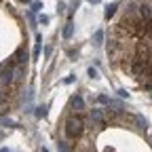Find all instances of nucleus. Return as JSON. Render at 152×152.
Instances as JSON below:
<instances>
[{"instance_id": "17", "label": "nucleus", "mask_w": 152, "mask_h": 152, "mask_svg": "<svg viewBox=\"0 0 152 152\" xmlns=\"http://www.w3.org/2000/svg\"><path fill=\"white\" fill-rule=\"evenodd\" d=\"M0 152H11V150H7V148H0Z\"/></svg>"}, {"instance_id": "1", "label": "nucleus", "mask_w": 152, "mask_h": 152, "mask_svg": "<svg viewBox=\"0 0 152 152\" xmlns=\"http://www.w3.org/2000/svg\"><path fill=\"white\" fill-rule=\"evenodd\" d=\"M66 137L68 140H76V137H80L83 135V131H85V118L80 116V114H72V116L66 121Z\"/></svg>"}, {"instance_id": "19", "label": "nucleus", "mask_w": 152, "mask_h": 152, "mask_svg": "<svg viewBox=\"0 0 152 152\" xmlns=\"http://www.w3.org/2000/svg\"><path fill=\"white\" fill-rule=\"evenodd\" d=\"M42 152H49V150H47V148H42Z\"/></svg>"}, {"instance_id": "15", "label": "nucleus", "mask_w": 152, "mask_h": 152, "mask_svg": "<svg viewBox=\"0 0 152 152\" xmlns=\"http://www.w3.org/2000/svg\"><path fill=\"white\" fill-rule=\"evenodd\" d=\"M2 125H7V127H13L15 123H13V121H7V118H2Z\"/></svg>"}, {"instance_id": "11", "label": "nucleus", "mask_w": 152, "mask_h": 152, "mask_svg": "<svg viewBox=\"0 0 152 152\" xmlns=\"http://www.w3.org/2000/svg\"><path fill=\"white\" fill-rule=\"evenodd\" d=\"M4 108H7V97H4V93L0 91V112H4Z\"/></svg>"}, {"instance_id": "5", "label": "nucleus", "mask_w": 152, "mask_h": 152, "mask_svg": "<svg viewBox=\"0 0 152 152\" xmlns=\"http://www.w3.org/2000/svg\"><path fill=\"white\" fill-rule=\"evenodd\" d=\"M91 121L97 123V125H104V114H102V110L93 108V110H91Z\"/></svg>"}, {"instance_id": "12", "label": "nucleus", "mask_w": 152, "mask_h": 152, "mask_svg": "<svg viewBox=\"0 0 152 152\" xmlns=\"http://www.w3.org/2000/svg\"><path fill=\"white\" fill-rule=\"evenodd\" d=\"M36 116H38V118H45V116H47V106L38 108V110H36Z\"/></svg>"}, {"instance_id": "16", "label": "nucleus", "mask_w": 152, "mask_h": 152, "mask_svg": "<svg viewBox=\"0 0 152 152\" xmlns=\"http://www.w3.org/2000/svg\"><path fill=\"white\" fill-rule=\"evenodd\" d=\"M40 23H49V17L47 15H40Z\"/></svg>"}, {"instance_id": "9", "label": "nucleus", "mask_w": 152, "mask_h": 152, "mask_svg": "<svg viewBox=\"0 0 152 152\" xmlns=\"http://www.w3.org/2000/svg\"><path fill=\"white\" fill-rule=\"evenodd\" d=\"M40 42H42V38H40V36H36V47H34V59H38V55H40V47H42Z\"/></svg>"}, {"instance_id": "4", "label": "nucleus", "mask_w": 152, "mask_h": 152, "mask_svg": "<svg viewBox=\"0 0 152 152\" xmlns=\"http://www.w3.org/2000/svg\"><path fill=\"white\" fill-rule=\"evenodd\" d=\"M13 59H15V64H17V66H23V64H26V59H28L26 49H19V51L13 55Z\"/></svg>"}, {"instance_id": "13", "label": "nucleus", "mask_w": 152, "mask_h": 152, "mask_svg": "<svg viewBox=\"0 0 152 152\" xmlns=\"http://www.w3.org/2000/svg\"><path fill=\"white\" fill-rule=\"evenodd\" d=\"M89 76H91V78H97V70H93V68H89Z\"/></svg>"}, {"instance_id": "3", "label": "nucleus", "mask_w": 152, "mask_h": 152, "mask_svg": "<svg viewBox=\"0 0 152 152\" xmlns=\"http://www.w3.org/2000/svg\"><path fill=\"white\" fill-rule=\"evenodd\" d=\"M137 15H140V19L148 21V19H152V7L150 4H140L137 7Z\"/></svg>"}, {"instance_id": "10", "label": "nucleus", "mask_w": 152, "mask_h": 152, "mask_svg": "<svg viewBox=\"0 0 152 152\" xmlns=\"http://www.w3.org/2000/svg\"><path fill=\"white\" fill-rule=\"evenodd\" d=\"M114 13H116V4H110V7L106 9V19H110Z\"/></svg>"}, {"instance_id": "18", "label": "nucleus", "mask_w": 152, "mask_h": 152, "mask_svg": "<svg viewBox=\"0 0 152 152\" xmlns=\"http://www.w3.org/2000/svg\"><path fill=\"white\" fill-rule=\"evenodd\" d=\"M89 2H93V4H97V2H99V0H89Z\"/></svg>"}, {"instance_id": "7", "label": "nucleus", "mask_w": 152, "mask_h": 152, "mask_svg": "<svg viewBox=\"0 0 152 152\" xmlns=\"http://www.w3.org/2000/svg\"><path fill=\"white\" fill-rule=\"evenodd\" d=\"M72 32H74V23L68 21L66 28H64V38H66V40H68V38H72Z\"/></svg>"}, {"instance_id": "8", "label": "nucleus", "mask_w": 152, "mask_h": 152, "mask_svg": "<svg viewBox=\"0 0 152 152\" xmlns=\"http://www.w3.org/2000/svg\"><path fill=\"white\" fill-rule=\"evenodd\" d=\"M102 40H104V32H102V30H97V32L93 34V45H95V47H99V45H102Z\"/></svg>"}, {"instance_id": "2", "label": "nucleus", "mask_w": 152, "mask_h": 152, "mask_svg": "<svg viewBox=\"0 0 152 152\" xmlns=\"http://www.w3.org/2000/svg\"><path fill=\"white\" fill-rule=\"evenodd\" d=\"M0 83H4V85H15V70L13 66H7L0 70Z\"/></svg>"}, {"instance_id": "6", "label": "nucleus", "mask_w": 152, "mask_h": 152, "mask_svg": "<svg viewBox=\"0 0 152 152\" xmlns=\"http://www.w3.org/2000/svg\"><path fill=\"white\" fill-rule=\"evenodd\" d=\"M70 104H72V108H76V110H83V108H85V102H83L80 95H74V97L70 99Z\"/></svg>"}, {"instance_id": "14", "label": "nucleus", "mask_w": 152, "mask_h": 152, "mask_svg": "<svg viewBox=\"0 0 152 152\" xmlns=\"http://www.w3.org/2000/svg\"><path fill=\"white\" fill-rule=\"evenodd\" d=\"M99 102H102V104H110V99L106 97V95H99Z\"/></svg>"}]
</instances>
